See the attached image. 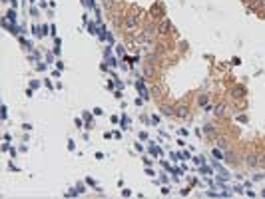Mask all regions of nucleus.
<instances>
[{
    "label": "nucleus",
    "instance_id": "obj_5",
    "mask_svg": "<svg viewBox=\"0 0 265 199\" xmlns=\"http://www.w3.org/2000/svg\"><path fill=\"white\" fill-rule=\"evenodd\" d=\"M167 30H169V22H162V26H160V28H157V32L160 34H167Z\"/></svg>",
    "mask_w": 265,
    "mask_h": 199
},
{
    "label": "nucleus",
    "instance_id": "obj_6",
    "mask_svg": "<svg viewBox=\"0 0 265 199\" xmlns=\"http://www.w3.org/2000/svg\"><path fill=\"white\" fill-rule=\"evenodd\" d=\"M247 163H249V165H257V163H259V157H257V155H249V157H247Z\"/></svg>",
    "mask_w": 265,
    "mask_h": 199
},
{
    "label": "nucleus",
    "instance_id": "obj_9",
    "mask_svg": "<svg viewBox=\"0 0 265 199\" xmlns=\"http://www.w3.org/2000/svg\"><path fill=\"white\" fill-rule=\"evenodd\" d=\"M162 111H164V114H166V116H172V114H174V108H162Z\"/></svg>",
    "mask_w": 265,
    "mask_h": 199
},
{
    "label": "nucleus",
    "instance_id": "obj_3",
    "mask_svg": "<svg viewBox=\"0 0 265 199\" xmlns=\"http://www.w3.org/2000/svg\"><path fill=\"white\" fill-rule=\"evenodd\" d=\"M231 94L235 98H243V96H245V88H243V86H235V88L231 90Z\"/></svg>",
    "mask_w": 265,
    "mask_h": 199
},
{
    "label": "nucleus",
    "instance_id": "obj_2",
    "mask_svg": "<svg viewBox=\"0 0 265 199\" xmlns=\"http://www.w3.org/2000/svg\"><path fill=\"white\" fill-rule=\"evenodd\" d=\"M155 32H157V28L150 24V26H146V28H144V38H146V40H152V38L155 36Z\"/></svg>",
    "mask_w": 265,
    "mask_h": 199
},
{
    "label": "nucleus",
    "instance_id": "obj_7",
    "mask_svg": "<svg viewBox=\"0 0 265 199\" xmlns=\"http://www.w3.org/2000/svg\"><path fill=\"white\" fill-rule=\"evenodd\" d=\"M144 74H146V76H148V78H152V76H154V68H152V66H146Z\"/></svg>",
    "mask_w": 265,
    "mask_h": 199
},
{
    "label": "nucleus",
    "instance_id": "obj_4",
    "mask_svg": "<svg viewBox=\"0 0 265 199\" xmlns=\"http://www.w3.org/2000/svg\"><path fill=\"white\" fill-rule=\"evenodd\" d=\"M176 116H179V118H186V116H188V106H183V104H181V106H177V108H176Z\"/></svg>",
    "mask_w": 265,
    "mask_h": 199
},
{
    "label": "nucleus",
    "instance_id": "obj_10",
    "mask_svg": "<svg viewBox=\"0 0 265 199\" xmlns=\"http://www.w3.org/2000/svg\"><path fill=\"white\" fill-rule=\"evenodd\" d=\"M205 104H207V98H205V96H201V98H199V106H205Z\"/></svg>",
    "mask_w": 265,
    "mask_h": 199
},
{
    "label": "nucleus",
    "instance_id": "obj_1",
    "mask_svg": "<svg viewBox=\"0 0 265 199\" xmlns=\"http://www.w3.org/2000/svg\"><path fill=\"white\" fill-rule=\"evenodd\" d=\"M138 22H140V16H138V14H128V16H126V26H128V28H134Z\"/></svg>",
    "mask_w": 265,
    "mask_h": 199
},
{
    "label": "nucleus",
    "instance_id": "obj_11",
    "mask_svg": "<svg viewBox=\"0 0 265 199\" xmlns=\"http://www.w3.org/2000/svg\"><path fill=\"white\" fill-rule=\"evenodd\" d=\"M152 92H154V96H160V88H157V86H154V90H152Z\"/></svg>",
    "mask_w": 265,
    "mask_h": 199
},
{
    "label": "nucleus",
    "instance_id": "obj_8",
    "mask_svg": "<svg viewBox=\"0 0 265 199\" xmlns=\"http://www.w3.org/2000/svg\"><path fill=\"white\" fill-rule=\"evenodd\" d=\"M223 110H225V104H219V106H215V114H217V116H221V114H223Z\"/></svg>",
    "mask_w": 265,
    "mask_h": 199
}]
</instances>
